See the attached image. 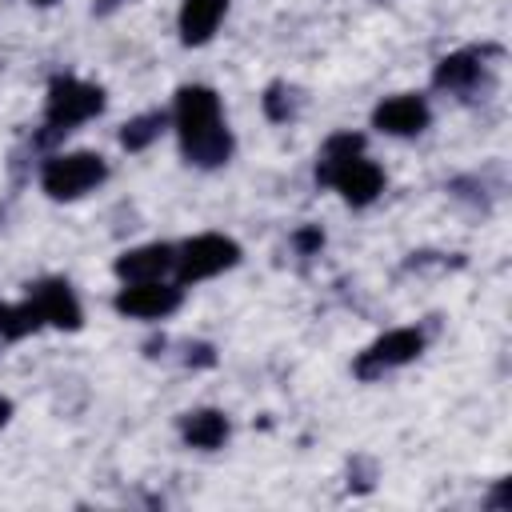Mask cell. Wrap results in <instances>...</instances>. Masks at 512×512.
<instances>
[{"label": "cell", "mask_w": 512, "mask_h": 512, "mask_svg": "<svg viewBox=\"0 0 512 512\" xmlns=\"http://www.w3.org/2000/svg\"><path fill=\"white\" fill-rule=\"evenodd\" d=\"M172 128L180 136V152L196 168H220L232 156V132L224 124L220 96L208 84H184L172 100Z\"/></svg>", "instance_id": "1"}, {"label": "cell", "mask_w": 512, "mask_h": 512, "mask_svg": "<svg viewBox=\"0 0 512 512\" xmlns=\"http://www.w3.org/2000/svg\"><path fill=\"white\" fill-rule=\"evenodd\" d=\"M100 112H104V88L100 84H88V80H76V76H56L48 84V100H44L40 144L60 140L64 132H72L76 124H84Z\"/></svg>", "instance_id": "2"}, {"label": "cell", "mask_w": 512, "mask_h": 512, "mask_svg": "<svg viewBox=\"0 0 512 512\" xmlns=\"http://www.w3.org/2000/svg\"><path fill=\"white\" fill-rule=\"evenodd\" d=\"M104 176H108V164H104L100 152H60V156L44 160L40 188L52 200H80L96 184H104Z\"/></svg>", "instance_id": "3"}, {"label": "cell", "mask_w": 512, "mask_h": 512, "mask_svg": "<svg viewBox=\"0 0 512 512\" xmlns=\"http://www.w3.org/2000/svg\"><path fill=\"white\" fill-rule=\"evenodd\" d=\"M232 264H240V244L220 232H200L176 248L172 272H176V284H196V280L228 272Z\"/></svg>", "instance_id": "4"}, {"label": "cell", "mask_w": 512, "mask_h": 512, "mask_svg": "<svg viewBox=\"0 0 512 512\" xmlns=\"http://www.w3.org/2000/svg\"><path fill=\"white\" fill-rule=\"evenodd\" d=\"M316 176H320V184H332L352 208H368L384 192V172L364 152L344 156V160H320Z\"/></svg>", "instance_id": "5"}, {"label": "cell", "mask_w": 512, "mask_h": 512, "mask_svg": "<svg viewBox=\"0 0 512 512\" xmlns=\"http://www.w3.org/2000/svg\"><path fill=\"white\" fill-rule=\"evenodd\" d=\"M420 352H424V332H420V328H392V332H384L380 340H372V344L352 360V372H356L360 380H380L384 372L412 364Z\"/></svg>", "instance_id": "6"}, {"label": "cell", "mask_w": 512, "mask_h": 512, "mask_svg": "<svg viewBox=\"0 0 512 512\" xmlns=\"http://www.w3.org/2000/svg\"><path fill=\"white\" fill-rule=\"evenodd\" d=\"M184 300V284L176 280H140V284H124L116 292V312L132 316V320H164L168 312H176Z\"/></svg>", "instance_id": "7"}, {"label": "cell", "mask_w": 512, "mask_h": 512, "mask_svg": "<svg viewBox=\"0 0 512 512\" xmlns=\"http://www.w3.org/2000/svg\"><path fill=\"white\" fill-rule=\"evenodd\" d=\"M428 120H432V108H428V100L416 96V92L388 96V100H380V104L372 108V128H380V132H388V136H416V132L428 128Z\"/></svg>", "instance_id": "8"}, {"label": "cell", "mask_w": 512, "mask_h": 512, "mask_svg": "<svg viewBox=\"0 0 512 512\" xmlns=\"http://www.w3.org/2000/svg\"><path fill=\"white\" fill-rule=\"evenodd\" d=\"M28 300L40 308V316H44V324H52V328H80V320H84V312H80V300H76V292L68 288V280H40V284H32L28 288Z\"/></svg>", "instance_id": "9"}, {"label": "cell", "mask_w": 512, "mask_h": 512, "mask_svg": "<svg viewBox=\"0 0 512 512\" xmlns=\"http://www.w3.org/2000/svg\"><path fill=\"white\" fill-rule=\"evenodd\" d=\"M176 264V248L172 244H140L124 256H116V276L124 284H140V280H164Z\"/></svg>", "instance_id": "10"}, {"label": "cell", "mask_w": 512, "mask_h": 512, "mask_svg": "<svg viewBox=\"0 0 512 512\" xmlns=\"http://www.w3.org/2000/svg\"><path fill=\"white\" fill-rule=\"evenodd\" d=\"M224 12H228V0H184V4H180V16H176L180 40H184L188 48L208 44V40L216 36Z\"/></svg>", "instance_id": "11"}, {"label": "cell", "mask_w": 512, "mask_h": 512, "mask_svg": "<svg viewBox=\"0 0 512 512\" xmlns=\"http://www.w3.org/2000/svg\"><path fill=\"white\" fill-rule=\"evenodd\" d=\"M480 68H484L480 52H476V48H464V52H452V56H444V60L436 64L432 84H436L440 92H472V84L480 80Z\"/></svg>", "instance_id": "12"}, {"label": "cell", "mask_w": 512, "mask_h": 512, "mask_svg": "<svg viewBox=\"0 0 512 512\" xmlns=\"http://www.w3.org/2000/svg\"><path fill=\"white\" fill-rule=\"evenodd\" d=\"M180 436L188 448H200V452H212L228 440V416L216 412V408H196L180 420Z\"/></svg>", "instance_id": "13"}, {"label": "cell", "mask_w": 512, "mask_h": 512, "mask_svg": "<svg viewBox=\"0 0 512 512\" xmlns=\"http://www.w3.org/2000/svg\"><path fill=\"white\" fill-rule=\"evenodd\" d=\"M168 128V112H140V116H132L124 128H120V144L128 148V152H144L152 140H160V132Z\"/></svg>", "instance_id": "14"}, {"label": "cell", "mask_w": 512, "mask_h": 512, "mask_svg": "<svg viewBox=\"0 0 512 512\" xmlns=\"http://www.w3.org/2000/svg\"><path fill=\"white\" fill-rule=\"evenodd\" d=\"M264 112H268L272 120H288V116H292V92H288V84H272V88L264 92Z\"/></svg>", "instance_id": "15"}, {"label": "cell", "mask_w": 512, "mask_h": 512, "mask_svg": "<svg viewBox=\"0 0 512 512\" xmlns=\"http://www.w3.org/2000/svg\"><path fill=\"white\" fill-rule=\"evenodd\" d=\"M296 244H300V252H312V248L324 244V232L320 228H304V232H296Z\"/></svg>", "instance_id": "16"}, {"label": "cell", "mask_w": 512, "mask_h": 512, "mask_svg": "<svg viewBox=\"0 0 512 512\" xmlns=\"http://www.w3.org/2000/svg\"><path fill=\"white\" fill-rule=\"evenodd\" d=\"M8 420H12V400H8V396H0V428H4Z\"/></svg>", "instance_id": "17"}, {"label": "cell", "mask_w": 512, "mask_h": 512, "mask_svg": "<svg viewBox=\"0 0 512 512\" xmlns=\"http://www.w3.org/2000/svg\"><path fill=\"white\" fill-rule=\"evenodd\" d=\"M120 4H124V0H100V4H96V12L104 16V12H112V8H120Z\"/></svg>", "instance_id": "18"}, {"label": "cell", "mask_w": 512, "mask_h": 512, "mask_svg": "<svg viewBox=\"0 0 512 512\" xmlns=\"http://www.w3.org/2000/svg\"><path fill=\"white\" fill-rule=\"evenodd\" d=\"M32 4H52V0H32Z\"/></svg>", "instance_id": "19"}]
</instances>
